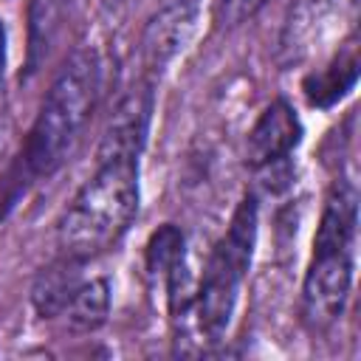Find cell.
<instances>
[{"mask_svg":"<svg viewBox=\"0 0 361 361\" xmlns=\"http://www.w3.org/2000/svg\"><path fill=\"white\" fill-rule=\"evenodd\" d=\"M107 313H110V282L104 276H96L79 285V290L73 293L62 316L73 330L90 333L107 322Z\"/></svg>","mask_w":361,"mask_h":361,"instance_id":"9","label":"cell"},{"mask_svg":"<svg viewBox=\"0 0 361 361\" xmlns=\"http://www.w3.org/2000/svg\"><path fill=\"white\" fill-rule=\"evenodd\" d=\"M6 65H8V34H6V23L0 20V82L6 76Z\"/></svg>","mask_w":361,"mask_h":361,"instance_id":"13","label":"cell"},{"mask_svg":"<svg viewBox=\"0 0 361 361\" xmlns=\"http://www.w3.org/2000/svg\"><path fill=\"white\" fill-rule=\"evenodd\" d=\"M353 290V248H313L302 282V322L327 330L347 307Z\"/></svg>","mask_w":361,"mask_h":361,"instance_id":"4","label":"cell"},{"mask_svg":"<svg viewBox=\"0 0 361 361\" xmlns=\"http://www.w3.org/2000/svg\"><path fill=\"white\" fill-rule=\"evenodd\" d=\"M355 79H358V59H355V54L338 56L330 68H324L322 73H313V76L305 82L307 102L316 104V107H330V104H336L347 90H353Z\"/></svg>","mask_w":361,"mask_h":361,"instance_id":"10","label":"cell"},{"mask_svg":"<svg viewBox=\"0 0 361 361\" xmlns=\"http://www.w3.org/2000/svg\"><path fill=\"white\" fill-rule=\"evenodd\" d=\"M183 251H186V237L178 226L164 223L158 231H152V237L147 240V251H144V265H147L149 279H166V274L175 268Z\"/></svg>","mask_w":361,"mask_h":361,"instance_id":"11","label":"cell"},{"mask_svg":"<svg viewBox=\"0 0 361 361\" xmlns=\"http://www.w3.org/2000/svg\"><path fill=\"white\" fill-rule=\"evenodd\" d=\"M197 14L200 0H172L147 23L141 37V65L147 73H164V68L189 45L197 28Z\"/></svg>","mask_w":361,"mask_h":361,"instance_id":"6","label":"cell"},{"mask_svg":"<svg viewBox=\"0 0 361 361\" xmlns=\"http://www.w3.org/2000/svg\"><path fill=\"white\" fill-rule=\"evenodd\" d=\"M257 226H259L257 200H254V195H245L240 200V206L234 209L226 234L217 240V245L212 248V254L206 257V262L200 268V282H197L192 313H195L197 330L209 341L223 338V333L231 324L240 285H243L245 271L254 257Z\"/></svg>","mask_w":361,"mask_h":361,"instance_id":"3","label":"cell"},{"mask_svg":"<svg viewBox=\"0 0 361 361\" xmlns=\"http://www.w3.org/2000/svg\"><path fill=\"white\" fill-rule=\"evenodd\" d=\"M149 116H152V87L149 82H138L116 102L104 124L96 158L99 161H116V158L138 161L147 130H149Z\"/></svg>","mask_w":361,"mask_h":361,"instance_id":"5","label":"cell"},{"mask_svg":"<svg viewBox=\"0 0 361 361\" xmlns=\"http://www.w3.org/2000/svg\"><path fill=\"white\" fill-rule=\"evenodd\" d=\"M138 212V161H99L56 223L59 251L82 262L113 248Z\"/></svg>","mask_w":361,"mask_h":361,"instance_id":"2","label":"cell"},{"mask_svg":"<svg viewBox=\"0 0 361 361\" xmlns=\"http://www.w3.org/2000/svg\"><path fill=\"white\" fill-rule=\"evenodd\" d=\"M102 87V68L93 51H73L54 76L37 118L23 144V169L31 178L54 175L82 138Z\"/></svg>","mask_w":361,"mask_h":361,"instance_id":"1","label":"cell"},{"mask_svg":"<svg viewBox=\"0 0 361 361\" xmlns=\"http://www.w3.org/2000/svg\"><path fill=\"white\" fill-rule=\"evenodd\" d=\"M299 138H302V121H299L293 104L285 99H276L254 121L248 141H245V161L254 169H259L274 161L290 158Z\"/></svg>","mask_w":361,"mask_h":361,"instance_id":"7","label":"cell"},{"mask_svg":"<svg viewBox=\"0 0 361 361\" xmlns=\"http://www.w3.org/2000/svg\"><path fill=\"white\" fill-rule=\"evenodd\" d=\"M265 6V0H214V20L220 25H237L257 14Z\"/></svg>","mask_w":361,"mask_h":361,"instance_id":"12","label":"cell"},{"mask_svg":"<svg viewBox=\"0 0 361 361\" xmlns=\"http://www.w3.org/2000/svg\"><path fill=\"white\" fill-rule=\"evenodd\" d=\"M82 259L62 254L56 262H51L48 268H42L34 279L31 288V305L42 319H54L62 316L68 302L73 299V293L82 285Z\"/></svg>","mask_w":361,"mask_h":361,"instance_id":"8","label":"cell"}]
</instances>
